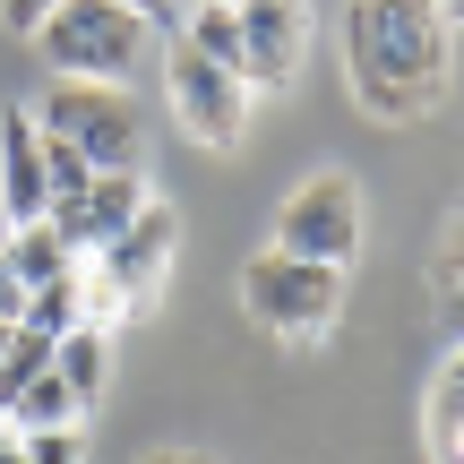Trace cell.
Instances as JSON below:
<instances>
[{"label": "cell", "mask_w": 464, "mask_h": 464, "mask_svg": "<svg viewBox=\"0 0 464 464\" xmlns=\"http://www.w3.org/2000/svg\"><path fill=\"white\" fill-rule=\"evenodd\" d=\"M344 69H353L362 112L421 121L448 95L456 17L448 9H413V0H362V9H344Z\"/></svg>", "instance_id": "6da1fadb"}, {"label": "cell", "mask_w": 464, "mask_h": 464, "mask_svg": "<svg viewBox=\"0 0 464 464\" xmlns=\"http://www.w3.org/2000/svg\"><path fill=\"white\" fill-rule=\"evenodd\" d=\"M44 61L61 69V86H121L147 52V9H121V0H61L34 26Z\"/></svg>", "instance_id": "7a4b0ae2"}, {"label": "cell", "mask_w": 464, "mask_h": 464, "mask_svg": "<svg viewBox=\"0 0 464 464\" xmlns=\"http://www.w3.org/2000/svg\"><path fill=\"white\" fill-rule=\"evenodd\" d=\"M26 121L61 147H78L95 172H138V147H147V121L121 86H52Z\"/></svg>", "instance_id": "3957f363"}, {"label": "cell", "mask_w": 464, "mask_h": 464, "mask_svg": "<svg viewBox=\"0 0 464 464\" xmlns=\"http://www.w3.org/2000/svg\"><path fill=\"white\" fill-rule=\"evenodd\" d=\"M241 310L258 318L266 335H284V344H318V335L335 327V310H344V276L266 249V258H249V276H241Z\"/></svg>", "instance_id": "277c9868"}, {"label": "cell", "mask_w": 464, "mask_h": 464, "mask_svg": "<svg viewBox=\"0 0 464 464\" xmlns=\"http://www.w3.org/2000/svg\"><path fill=\"white\" fill-rule=\"evenodd\" d=\"M353 249H362V189H353V172H318V181H301L293 198H284V216H276V258L335 266V276H344Z\"/></svg>", "instance_id": "5b68a950"}, {"label": "cell", "mask_w": 464, "mask_h": 464, "mask_svg": "<svg viewBox=\"0 0 464 464\" xmlns=\"http://www.w3.org/2000/svg\"><path fill=\"white\" fill-rule=\"evenodd\" d=\"M138 207H147V181H138V172H95V181H86L78 198H61L44 224H52V241H61L69 258H103V249L130 232Z\"/></svg>", "instance_id": "8992f818"}, {"label": "cell", "mask_w": 464, "mask_h": 464, "mask_svg": "<svg viewBox=\"0 0 464 464\" xmlns=\"http://www.w3.org/2000/svg\"><path fill=\"white\" fill-rule=\"evenodd\" d=\"M172 112H181V130L198 138V147H232V138L249 130V86L232 78V69H207L198 52L172 44Z\"/></svg>", "instance_id": "52a82bcc"}, {"label": "cell", "mask_w": 464, "mask_h": 464, "mask_svg": "<svg viewBox=\"0 0 464 464\" xmlns=\"http://www.w3.org/2000/svg\"><path fill=\"white\" fill-rule=\"evenodd\" d=\"M241 86H293L310 52V9L293 0H241Z\"/></svg>", "instance_id": "ba28073f"}, {"label": "cell", "mask_w": 464, "mask_h": 464, "mask_svg": "<svg viewBox=\"0 0 464 464\" xmlns=\"http://www.w3.org/2000/svg\"><path fill=\"white\" fill-rule=\"evenodd\" d=\"M172 241H181V216H172L164 198H147V207L130 216V232H121V241L103 249L95 266L112 276V293H121V301L138 310V301H147L155 284H164V266H172Z\"/></svg>", "instance_id": "9c48e42d"}, {"label": "cell", "mask_w": 464, "mask_h": 464, "mask_svg": "<svg viewBox=\"0 0 464 464\" xmlns=\"http://www.w3.org/2000/svg\"><path fill=\"white\" fill-rule=\"evenodd\" d=\"M0 207H9V232L52 216V181H44V138H34L26 112H0Z\"/></svg>", "instance_id": "30bf717a"}, {"label": "cell", "mask_w": 464, "mask_h": 464, "mask_svg": "<svg viewBox=\"0 0 464 464\" xmlns=\"http://www.w3.org/2000/svg\"><path fill=\"white\" fill-rule=\"evenodd\" d=\"M0 266H9V284H17V293H44V284H61L78 258L52 241V224H26V232H9V241H0Z\"/></svg>", "instance_id": "8fae6325"}, {"label": "cell", "mask_w": 464, "mask_h": 464, "mask_svg": "<svg viewBox=\"0 0 464 464\" xmlns=\"http://www.w3.org/2000/svg\"><path fill=\"white\" fill-rule=\"evenodd\" d=\"M52 379H61L78 404H95V387L112 379V335H95V327L61 335V344H52Z\"/></svg>", "instance_id": "7c38bea8"}, {"label": "cell", "mask_w": 464, "mask_h": 464, "mask_svg": "<svg viewBox=\"0 0 464 464\" xmlns=\"http://www.w3.org/2000/svg\"><path fill=\"white\" fill-rule=\"evenodd\" d=\"M181 52H198L207 69H232V78H241V17H232L224 0L189 9V17H181Z\"/></svg>", "instance_id": "4fadbf2b"}, {"label": "cell", "mask_w": 464, "mask_h": 464, "mask_svg": "<svg viewBox=\"0 0 464 464\" xmlns=\"http://www.w3.org/2000/svg\"><path fill=\"white\" fill-rule=\"evenodd\" d=\"M430 456L464 464V362L456 353L439 362V387H430Z\"/></svg>", "instance_id": "5bb4252c"}, {"label": "cell", "mask_w": 464, "mask_h": 464, "mask_svg": "<svg viewBox=\"0 0 464 464\" xmlns=\"http://www.w3.org/2000/svg\"><path fill=\"white\" fill-rule=\"evenodd\" d=\"M78 413H86V404H78V396H69V387H61V379L44 370V379H34V387H26V396H17V404H9L0 421H9L17 439H34V430H69Z\"/></svg>", "instance_id": "9a60e30c"}, {"label": "cell", "mask_w": 464, "mask_h": 464, "mask_svg": "<svg viewBox=\"0 0 464 464\" xmlns=\"http://www.w3.org/2000/svg\"><path fill=\"white\" fill-rule=\"evenodd\" d=\"M17 327H34V335H78V266H69L61 284H44V293H26V310H17Z\"/></svg>", "instance_id": "2e32d148"}, {"label": "cell", "mask_w": 464, "mask_h": 464, "mask_svg": "<svg viewBox=\"0 0 464 464\" xmlns=\"http://www.w3.org/2000/svg\"><path fill=\"white\" fill-rule=\"evenodd\" d=\"M121 318H130V301L112 293V276H103L95 258H78V327H95V335H112Z\"/></svg>", "instance_id": "e0dca14e"}, {"label": "cell", "mask_w": 464, "mask_h": 464, "mask_svg": "<svg viewBox=\"0 0 464 464\" xmlns=\"http://www.w3.org/2000/svg\"><path fill=\"white\" fill-rule=\"evenodd\" d=\"M34 138H44V130H34ZM44 181H52V207H61V198H78V189L95 181V164H86L78 147H61V138H44Z\"/></svg>", "instance_id": "ac0fdd59"}, {"label": "cell", "mask_w": 464, "mask_h": 464, "mask_svg": "<svg viewBox=\"0 0 464 464\" xmlns=\"http://www.w3.org/2000/svg\"><path fill=\"white\" fill-rule=\"evenodd\" d=\"M26 464H86V448H78V430H34Z\"/></svg>", "instance_id": "d6986e66"}, {"label": "cell", "mask_w": 464, "mask_h": 464, "mask_svg": "<svg viewBox=\"0 0 464 464\" xmlns=\"http://www.w3.org/2000/svg\"><path fill=\"white\" fill-rule=\"evenodd\" d=\"M430 293H439V310H456V232H448V249H439V266H430Z\"/></svg>", "instance_id": "ffe728a7"}, {"label": "cell", "mask_w": 464, "mask_h": 464, "mask_svg": "<svg viewBox=\"0 0 464 464\" xmlns=\"http://www.w3.org/2000/svg\"><path fill=\"white\" fill-rule=\"evenodd\" d=\"M17 310H26V293L9 284V266H0V327H17Z\"/></svg>", "instance_id": "44dd1931"}, {"label": "cell", "mask_w": 464, "mask_h": 464, "mask_svg": "<svg viewBox=\"0 0 464 464\" xmlns=\"http://www.w3.org/2000/svg\"><path fill=\"white\" fill-rule=\"evenodd\" d=\"M0 464H26V439H17L9 421H0Z\"/></svg>", "instance_id": "7402d4cb"}, {"label": "cell", "mask_w": 464, "mask_h": 464, "mask_svg": "<svg viewBox=\"0 0 464 464\" xmlns=\"http://www.w3.org/2000/svg\"><path fill=\"white\" fill-rule=\"evenodd\" d=\"M138 464H207V456H181V448H164V456H138Z\"/></svg>", "instance_id": "603a6c76"}, {"label": "cell", "mask_w": 464, "mask_h": 464, "mask_svg": "<svg viewBox=\"0 0 464 464\" xmlns=\"http://www.w3.org/2000/svg\"><path fill=\"white\" fill-rule=\"evenodd\" d=\"M0 241H9V207H0Z\"/></svg>", "instance_id": "cb8c5ba5"}, {"label": "cell", "mask_w": 464, "mask_h": 464, "mask_svg": "<svg viewBox=\"0 0 464 464\" xmlns=\"http://www.w3.org/2000/svg\"><path fill=\"white\" fill-rule=\"evenodd\" d=\"M0 353H9V327H0Z\"/></svg>", "instance_id": "d4e9b609"}]
</instances>
